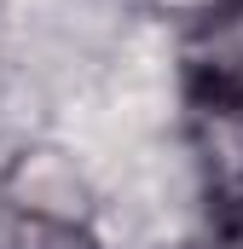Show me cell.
I'll return each mask as SVG.
<instances>
[{
    "mask_svg": "<svg viewBox=\"0 0 243 249\" xmlns=\"http://www.w3.org/2000/svg\"><path fill=\"white\" fill-rule=\"evenodd\" d=\"M185 81L191 99H226L243 105V0H220L197 18L185 35Z\"/></svg>",
    "mask_w": 243,
    "mask_h": 249,
    "instance_id": "7a4b0ae2",
    "label": "cell"
},
{
    "mask_svg": "<svg viewBox=\"0 0 243 249\" xmlns=\"http://www.w3.org/2000/svg\"><path fill=\"white\" fill-rule=\"evenodd\" d=\"M6 197L17 214H29L35 226H52V232H75L87 214V186L58 151H35V157L23 151L17 168L6 174Z\"/></svg>",
    "mask_w": 243,
    "mask_h": 249,
    "instance_id": "3957f363",
    "label": "cell"
},
{
    "mask_svg": "<svg viewBox=\"0 0 243 249\" xmlns=\"http://www.w3.org/2000/svg\"><path fill=\"white\" fill-rule=\"evenodd\" d=\"M191 151L226 226L243 232V105L191 99Z\"/></svg>",
    "mask_w": 243,
    "mask_h": 249,
    "instance_id": "6da1fadb",
    "label": "cell"
},
{
    "mask_svg": "<svg viewBox=\"0 0 243 249\" xmlns=\"http://www.w3.org/2000/svg\"><path fill=\"white\" fill-rule=\"evenodd\" d=\"M214 249H243V232H232V238H226V244H214Z\"/></svg>",
    "mask_w": 243,
    "mask_h": 249,
    "instance_id": "277c9868",
    "label": "cell"
}]
</instances>
